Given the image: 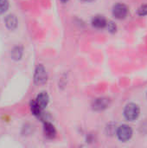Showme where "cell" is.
I'll use <instances>...</instances> for the list:
<instances>
[{
    "instance_id": "15",
    "label": "cell",
    "mask_w": 147,
    "mask_h": 148,
    "mask_svg": "<svg viewBox=\"0 0 147 148\" xmlns=\"http://www.w3.org/2000/svg\"><path fill=\"white\" fill-rule=\"evenodd\" d=\"M81 1H83V2H93L94 0H81Z\"/></svg>"
},
{
    "instance_id": "1",
    "label": "cell",
    "mask_w": 147,
    "mask_h": 148,
    "mask_svg": "<svg viewBox=\"0 0 147 148\" xmlns=\"http://www.w3.org/2000/svg\"><path fill=\"white\" fill-rule=\"evenodd\" d=\"M140 114L139 107L135 103H129L124 109V116L127 121H133L136 120Z\"/></svg>"
},
{
    "instance_id": "7",
    "label": "cell",
    "mask_w": 147,
    "mask_h": 148,
    "mask_svg": "<svg viewBox=\"0 0 147 148\" xmlns=\"http://www.w3.org/2000/svg\"><path fill=\"white\" fill-rule=\"evenodd\" d=\"M4 23L6 27L10 30H13L17 27V18L14 15H8L4 19Z\"/></svg>"
},
{
    "instance_id": "17",
    "label": "cell",
    "mask_w": 147,
    "mask_h": 148,
    "mask_svg": "<svg viewBox=\"0 0 147 148\" xmlns=\"http://www.w3.org/2000/svg\"><path fill=\"white\" fill-rule=\"evenodd\" d=\"M146 95H147V94H146Z\"/></svg>"
},
{
    "instance_id": "12",
    "label": "cell",
    "mask_w": 147,
    "mask_h": 148,
    "mask_svg": "<svg viewBox=\"0 0 147 148\" xmlns=\"http://www.w3.org/2000/svg\"><path fill=\"white\" fill-rule=\"evenodd\" d=\"M9 8V1L8 0H0V14L4 13Z\"/></svg>"
},
{
    "instance_id": "3",
    "label": "cell",
    "mask_w": 147,
    "mask_h": 148,
    "mask_svg": "<svg viewBox=\"0 0 147 148\" xmlns=\"http://www.w3.org/2000/svg\"><path fill=\"white\" fill-rule=\"evenodd\" d=\"M47 73L42 65H38L36 69L35 75H34V81L35 83L37 85H42L47 82Z\"/></svg>"
},
{
    "instance_id": "9",
    "label": "cell",
    "mask_w": 147,
    "mask_h": 148,
    "mask_svg": "<svg viewBox=\"0 0 147 148\" xmlns=\"http://www.w3.org/2000/svg\"><path fill=\"white\" fill-rule=\"evenodd\" d=\"M44 134L47 138H49V139H53L55 134H56V131H55V127L51 124V123H45L44 124Z\"/></svg>"
},
{
    "instance_id": "10",
    "label": "cell",
    "mask_w": 147,
    "mask_h": 148,
    "mask_svg": "<svg viewBox=\"0 0 147 148\" xmlns=\"http://www.w3.org/2000/svg\"><path fill=\"white\" fill-rule=\"evenodd\" d=\"M23 56V48L21 46H16L11 50V58L13 60L18 61Z\"/></svg>"
},
{
    "instance_id": "16",
    "label": "cell",
    "mask_w": 147,
    "mask_h": 148,
    "mask_svg": "<svg viewBox=\"0 0 147 148\" xmlns=\"http://www.w3.org/2000/svg\"><path fill=\"white\" fill-rule=\"evenodd\" d=\"M61 1H62V3H66V2H68V0H61Z\"/></svg>"
},
{
    "instance_id": "14",
    "label": "cell",
    "mask_w": 147,
    "mask_h": 148,
    "mask_svg": "<svg viewBox=\"0 0 147 148\" xmlns=\"http://www.w3.org/2000/svg\"><path fill=\"white\" fill-rule=\"evenodd\" d=\"M137 13L139 16H146L147 15V4H144V5H141L138 10H137Z\"/></svg>"
},
{
    "instance_id": "8",
    "label": "cell",
    "mask_w": 147,
    "mask_h": 148,
    "mask_svg": "<svg viewBox=\"0 0 147 148\" xmlns=\"http://www.w3.org/2000/svg\"><path fill=\"white\" fill-rule=\"evenodd\" d=\"M49 95L47 93L45 92H42L41 94H39L36 99V101L38 103V105L41 107L42 109H44L48 103H49Z\"/></svg>"
},
{
    "instance_id": "2",
    "label": "cell",
    "mask_w": 147,
    "mask_h": 148,
    "mask_svg": "<svg viewBox=\"0 0 147 148\" xmlns=\"http://www.w3.org/2000/svg\"><path fill=\"white\" fill-rule=\"evenodd\" d=\"M117 136L120 140L121 141H127L129 140L133 136V129L128 125H122L119 127L117 130Z\"/></svg>"
},
{
    "instance_id": "4",
    "label": "cell",
    "mask_w": 147,
    "mask_h": 148,
    "mask_svg": "<svg viewBox=\"0 0 147 148\" xmlns=\"http://www.w3.org/2000/svg\"><path fill=\"white\" fill-rule=\"evenodd\" d=\"M128 14V8L126 4L119 3L113 7V15L117 19H124Z\"/></svg>"
},
{
    "instance_id": "11",
    "label": "cell",
    "mask_w": 147,
    "mask_h": 148,
    "mask_svg": "<svg viewBox=\"0 0 147 148\" xmlns=\"http://www.w3.org/2000/svg\"><path fill=\"white\" fill-rule=\"evenodd\" d=\"M30 109H31V112L33 113V114L36 115V116H39L41 114V113H42V110L41 108V107L38 105V103L36 101V100L31 101V103H30Z\"/></svg>"
},
{
    "instance_id": "13",
    "label": "cell",
    "mask_w": 147,
    "mask_h": 148,
    "mask_svg": "<svg viewBox=\"0 0 147 148\" xmlns=\"http://www.w3.org/2000/svg\"><path fill=\"white\" fill-rule=\"evenodd\" d=\"M108 29L109 32L111 33H114L116 32V29H117V27H116V24L113 22V21H109L107 23V26H106Z\"/></svg>"
},
{
    "instance_id": "6",
    "label": "cell",
    "mask_w": 147,
    "mask_h": 148,
    "mask_svg": "<svg viewBox=\"0 0 147 148\" xmlns=\"http://www.w3.org/2000/svg\"><path fill=\"white\" fill-rule=\"evenodd\" d=\"M107 21L103 16L98 15L93 17L92 19V25L96 29H103L107 26Z\"/></svg>"
},
{
    "instance_id": "5",
    "label": "cell",
    "mask_w": 147,
    "mask_h": 148,
    "mask_svg": "<svg viewBox=\"0 0 147 148\" xmlns=\"http://www.w3.org/2000/svg\"><path fill=\"white\" fill-rule=\"evenodd\" d=\"M110 105V100L106 97L95 99L92 103V108L94 111H102L107 108Z\"/></svg>"
}]
</instances>
